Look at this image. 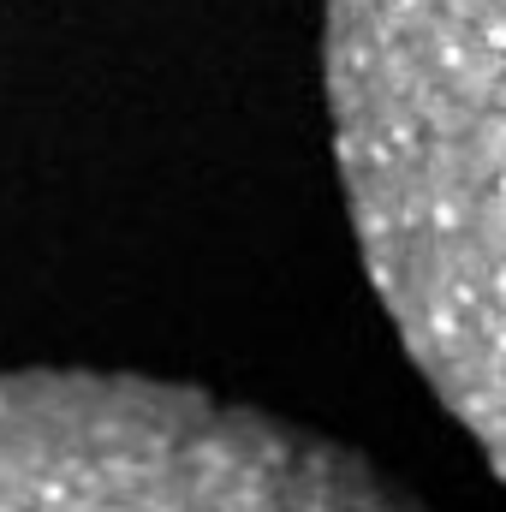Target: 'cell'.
<instances>
[{"mask_svg":"<svg viewBox=\"0 0 506 512\" xmlns=\"http://www.w3.org/2000/svg\"><path fill=\"white\" fill-rule=\"evenodd\" d=\"M328 114L381 304L506 477V0H328Z\"/></svg>","mask_w":506,"mask_h":512,"instance_id":"6da1fadb","label":"cell"},{"mask_svg":"<svg viewBox=\"0 0 506 512\" xmlns=\"http://www.w3.org/2000/svg\"><path fill=\"white\" fill-rule=\"evenodd\" d=\"M0 512H423L358 453L197 387L6 370Z\"/></svg>","mask_w":506,"mask_h":512,"instance_id":"7a4b0ae2","label":"cell"}]
</instances>
